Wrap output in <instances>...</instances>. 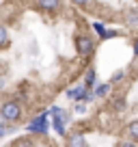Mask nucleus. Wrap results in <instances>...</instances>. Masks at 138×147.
Segmentation results:
<instances>
[{
    "label": "nucleus",
    "mask_w": 138,
    "mask_h": 147,
    "mask_svg": "<svg viewBox=\"0 0 138 147\" xmlns=\"http://www.w3.org/2000/svg\"><path fill=\"white\" fill-rule=\"evenodd\" d=\"M13 147H35V143H32L30 138L24 136V138H17V141L13 143Z\"/></svg>",
    "instance_id": "13"
},
{
    "label": "nucleus",
    "mask_w": 138,
    "mask_h": 147,
    "mask_svg": "<svg viewBox=\"0 0 138 147\" xmlns=\"http://www.w3.org/2000/svg\"><path fill=\"white\" fill-rule=\"evenodd\" d=\"M48 115H50V110H43V113H39L35 119H30V121L26 123V132L48 134V130H50V123H48Z\"/></svg>",
    "instance_id": "2"
},
{
    "label": "nucleus",
    "mask_w": 138,
    "mask_h": 147,
    "mask_svg": "<svg viewBox=\"0 0 138 147\" xmlns=\"http://www.w3.org/2000/svg\"><path fill=\"white\" fill-rule=\"evenodd\" d=\"M134 54L138 56V39H136V41H134Z\"/></svg>",
    "instance_id": "20"
},
{
    "label": "nucleus",
    "mask_w": 138,
    "mask_h": 147,
    "mask_svg": "<svg viewBox=\"0 0 138 147\" xmlns=\"http://www.w3.org/2000/svg\"><path fill=\"white\" fill-rule=\"evenodd\" d=\"M76 52L80 56H91L95 52V41L88 35H78L76 37Z\"/></svg>",
    "instance_id": "3"
},
{
    "label": "nucleus",
    "mask_w": 138,
    "mask_h": 147,
    "mask_svg": "<svg viewBox=\"0 0 138 147\" xmlns=\"http://www.w3.org/2000/svg\"><path fill=\"white\" fill-rule=\"evenodd\" d=\"M117 147H138V143H134L132 138H129V141H119Z\"/></svg>",
    "instance_id": "16"
},
{
    "label": "nucleus",
    "mask_w": 138,
    "mask_h": 147,
    "mask_svg": "<svg viewBox=\"0 0 138 147\" xmlns=\"http://www.w3.org/2000/svg\"><path fill=\"white\" fill-rule=\"evenodd\" d=\"M84 110H86V104H84V102H78V104H76V113H84Z\"/></svg>",
    "instance_id": "17"
},
{
    "label": "nucleus",
    "mask_w": 138,
    "mask_h": 147,
    "mask_svg": "<svg viewBox=\"0 0 138 147\" xmlns=\"http://www.w3.org/2000/svg\"><path fill=\"white\" fill-rule=\"evenodd\" d=\"M84 87H86V89H93V87H95V84H97V71H95V69H93V67H88V71H86V76H84Z\"/></svg>",
    "instance_id": "7"
},
{
    "label": "nucleus",
    "mask_w": 138,
    "mask_h": 147,
    "mask_svg": "<svg viewBox=\"0 0 138 147\" xmlns=\"http://www.w3.org/2000/svg\"><path fill=\"white\" fill-rule=\"evenodd\" d=\"M112 37H119V30H108V28H106V32L101 35V41H106V39H112Z\"/></svg>",
    "instance_id": "15"
},
{
    "label": "nucleus",
    "mask_w": 138,
    "mask_h": 147,
    "mask_svg": "<svg viewBox=\"0 0 138 147\" xmlns=\"http://www.w3.org/2000/svg\"><path fill=\"white\" fill-rule=\"evenodd\" d=\"M9 46V30H7L5 24H0V50Z\"/></svg>",
    "instance_id": "10"
},
{
    "label": "nucleus",
    "mask_w": 138,
    "mask_h": 147,
    "mask_svg": "<svg viewBox=\"0 0 138 147\" xmlns=\"http://www.w3.org/2000/svg\"><path fill=\"white\" fill-rule=\"evenodd\" d=\"M5 84H7V78H5V74H0V91L5 89Z\"/></svg>",
    "instance_id": "19"
},
{
    "label": "nucleus",
    "mask_w": 138,
    "mask_h": 147,
    "mask_svg": "<svg viewBox=\"0 0 138 147\" xmlns=\"http://www.w3.org/2000/svg\"><path fill=\"white\" fill-rule=\"evenodd\" d=\"M74 5H78V7H86V5H91V0H71Z\"/></svg>",
    "instance_id": "18"
},
{
    "label": "nucleus",
    "mask_w": 138,
    "mask_h": 147,
    "mask_svg": "<svg viewBox=\"0 0 138 147\" xmlns=\"http://www.w3.org/2000/svg\"><path fill=\"white\" fill-rule=\"evenodd\" d=\"M123 78H125V71H123V69H117V71L110 76V84H119Z\"/></svg>",
    "instance_id": "12"
},
{
    "label": "nucleus",
    "mask_w": 138,
    "mask_h": 147,
    "mask_svg": "<svg viewBox=\"0 0 138 147\" xmlns=\"http://www.w3.org/2000/svg\"><path fill=\"white\" fill-rule=\"evenodd\" d=\"M37 9L48 11V13H56V11L63 9V0H35Z\"/></svg>",
    "instance_id": "4"
},
{
    "label": "nucleus",
    "mask_w": 138,
    "mask_h": 147,
    "mask_svg": "<svg viewBox=\"0 0 138 147\" xmlns=\"http://www.w3.org/2000/svg\"><path fill=\"white\" fill-rule=\"evenodd\" d=\"M125 24L129 28H138V9H132L125 13Z\"/></svg>",
    "instance_id": "8"
},
{
    "label": "nucleus",
    "mask_w": 138,
    "mask_h": 147,
    "mask_svg": "<svg viewBox=\"0 0 138 147\" xmlns=\"http://www.w3.org/2000/svg\"><path fill=\"white\" fill-rule=\"evenodd\" d=\"M52 128H54L56 132L60 134V136H65V134H67V132H65V123H63V121H60V119H56V117H54V119H52Z\"/></svg>",
    "instance_id": "11"
},
{
    "label": "nucleus",
    "mask_w": 138,
    "mask_h": 147,
    "mask_svg": "<svg viewBox=\"0 0 138 147\" xmlns=\"http://www.w3.org/2000/svg\"><path fill=\"white\" fill-rule=\"evenodd\" d=\"M0 117H2V121H7V123H17V121L22 119V106H19V102L17 100L5 102V104L0 106Z\"/></svg>",
    "instance_id": "1"
},
{
    "label": "nucleus",
    "mask_w": 138,
    "mask_h": 147,
    "mask_svg": "<svg viewBox=\"0 0 138 147\" xmlns=\"http://www.w3.org/2000/svg\"><path fill=\"white\" fill-rule=\"evenodd\" d=\"M67 147H86L84 132H71V134H67Z\"/></svg>",
    "instance_id": "5"
},
{
    "label": "nucleus",
    "mask_w": 138,
    "mask_h": 147,
    "mask_svg": "<svg viewBox=\"0 0 138 147\" xmlns=\"http://www.w3.org/2000/svg\"><path fill=\"white\" fill-rule=\"evenodd\" d=\"M125 132H127V136L132 138L134 143H138V121H132V123L125 128Z\"/></svg>",
    "instance_id": "9"
},
{
    "label": "nucleus",
    "mask_w": 138,
    "mask_h": 147,
    "mask_svg": "<svg viewBox=\"0 0 138 147\" xmlns=\"http://www.w3.org/2000/svg\"><path fill=\"white\" fill-rule=\"evenodd\" d=\"M110 82H101V84H95V89H93V97H106L108 93H110Z\"/></svg>",
    "instance_id": "6"
},
{
    "label": "nucleus",
    "mask_w": 138,
    "mask_h": 147,
    "mask_svg": "<svg viewBox=\"0 0 138 147\" xmlns=\"http://www.w3.org/2000/svg\"><path fill=\"white\" fill-rule=\"evenodd\" d=\"M93 28H95V32H97V35H99V39H101V35L106 32V26H104V24H101V22H93Z\"/></svg>",
    "instance_id": "14"
}]
</instances>
